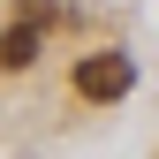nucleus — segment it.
<instances>
[{
    "instance_id": "nucleus-1",
    "label": "nucleus",
    "mask_w": 159,
    "mask_h": 159,
    "mask_svg": "<svg viewBox=\"0 0 159 159\" xmlns=\"http://www.w3.org/2000/svg\"><path fill=\"white\" fill-rule=\"evenodd\" d=\"M129 84H136L129 53H84V61H76V91H84L91 106H114V98H129Z\"/></svg>"
},
{
    "instance_id": "nucleus-2",
    "label": "nucleus",
    "mask_w": 159,
    "mask_h": 159,
    "mask_svg": "<svg viewBox=\"0 0 159 159\" xmlns=\"http://www.w3.org/2000/svg\"><path fill=\"white\" fill-rule=\"evenodd\" d=\"M38 61V30L30 23H8V30H0V68H30Z\"/></svg>"
}]
</instances>
